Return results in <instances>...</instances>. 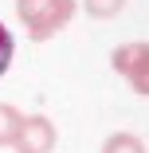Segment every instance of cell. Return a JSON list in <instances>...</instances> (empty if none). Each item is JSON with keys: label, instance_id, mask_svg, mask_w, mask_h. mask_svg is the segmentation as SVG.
<instances>
[{"label": "cell", "instance_id": "cell-1", "mask_svg": "<svg viewBox=\"0 0 149 153\" xmlns=\"http://www.w3.org/2000/svg\"><path fill=\"white\" fill-rule=\"evenodd\" d=\"M75 8V0H16V20L32 43H47L71 24Z\"/></svg>", "mask_w": 149, "mask_h": 153}, {"label": "cell", "instance_id": "cell-2", "mask_svg": "<svg viewBox=\"0 0 149 153\" xmlns=\"http://www.w3.org/2000/svg\"><path fill=\"white\" fill-rule=\"evenodd\" d=\"M110 67H114V75L126 79V86L133 90V94H149V47H145L141 39L114 47Z\"/></svg>", "mask_w": 149, "mask_h": 153}, {"label": "cell", "instance_id": "cell-3", "mask_svg": "<svg viewBox=\"0 0 149 153\" xmlns=\"http://www.w3.org/2000/svg\"><path fill=\"white\" fill-rule=\"evenodd\" d=\"M55 141H59V134H55V126H51V118H43V114H24L12 149H16V153H51Z\"/></svg>", "mask_w": 149, "mask_h": 153}, {"label": "cell", "instance_id": "cell-4", "mask_svg": "<svg viewBox=\"0 0 149 153\" xmlns=\"http://www.w3.org/2000/svg\"><path fill=\"white\" fill-rule=\"evenodd\" d=\"M102 153H145V141L137 134H126V130H118L102 141Z\"/></svg>", "mask_w": 149, "mask_h": 153}, {"label": "cell", "instance_id": "cell-5", "mask_svg": "<svg viewBox=\"0 0 149 153\" xmlns=\"http://www.w3.org/2000/svg\"><path fill=\"white\" fill-rule=\"evenodd\" d=\"M20 122H24V114H20L12 102H0V145H12V141H16Z\"/></svg>", "mask_w": 149, "mask_h": 153}, {"label": "cell", "instance_id": "cell-6", "mask_svg": "<svg viewBox=\"0 0 149 153\" xmlns=\"http://www.w3.org/2000/svg\"><path fill=\"white\" fill-rule=\"evenodd\" d=\"M130 0H82V12L90 20H114L118 12H126Z\"/></svg>", "mask_w": 149, "mask_h": 153}, {"label": "cell", "instance_id": "cell-7", "mask_svg": "<svg viewBox=\"0 0 149 153\" xmlns=\"http://www.w3.org/2000/svg\"><path fill=\"white\" fill-rule=\"evenodd\" d=\"M12 59H16V39H12V32H8V27L0 24V75H8Z\"/></svg>", "mask_w": 149, "mask_h": 153}]
</instances>
